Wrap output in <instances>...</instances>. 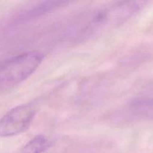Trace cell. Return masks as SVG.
I'll return each mask as SVG.
<instances>
[{
  "instance_id": "cell-1",
  "label": "cell",
  "mask_w": 153,
  "mask_h": 153,
  "mask_svg": "<svg viewBox=\"0 0 153 153\" xmlns=\"http://www.w3.org/2000/svg\"><path fill=\"white\" fill-rule=\"evenodd\" d=\"M43 55L39 52H24L0 63V91L21 83L38 68Z\"/></svg>"
},
{
  "instance_id": "cell-2",
  "label": "cell",
  "mask_w": 153,
  "mask_h": 153,
  "mask_svg": "<svg viewBox=\"0 0 153 153\" xmlns=\"http://www.w3.org/2000/svg\"><path fill=\"white\" fill-rule=\"evenodd\" d=\"M36 111L31 104L18 105L0 119V137H8L24 132L30 126Z\"/></svg>"
},
{
  "instance_id": "cell-3",
  "label": "cell",
  "mask_w": 153,
  "mask_h": 153,
  "mask_svg": "<svg viewBox=\"0 0 153 153\" xmlns=\"http://www.w3.org/2000/svg\"><path fill=\"white\" fill-rule=\"evenodd\" d=\"M68 4V1H43L40 3L39 4L36 5L33 8L28 11L25 12L23 15V17L25 19H31V18L38 17L43 14H46V13L55 10L57 8L63 7Z\"/></svg>"
},
{
  "instance_id": "cell-4",
  "label": "cell",
  "mask_w": 153,
  "mask_h": 153,
  "mask_svg": "<svg viewBox=\"0 0 153 153\" xmlns=\"http://www.w3.org/2000/svg\"><path fill=\"white\" fill-rule=\"evenodd\" d=\"M51 146V142L47 137L39 134L33 137L22 148V153H43Z\"/></svg>"
}]
</instances>
